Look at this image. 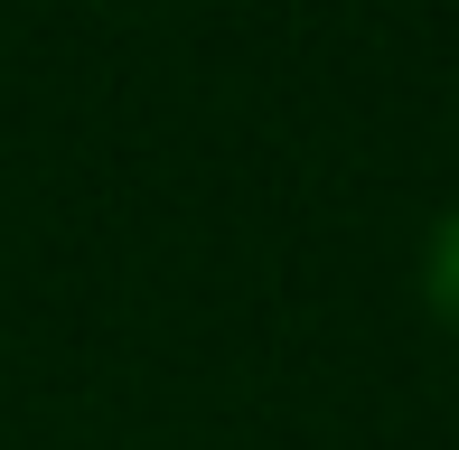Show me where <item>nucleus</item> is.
<instances>
[{"label": "nucleus", "mask_w": 459, "mask_h": 450, "mask_svg": "<svg viewBox=\"0 0 459 450\" xmlns=\"http://www.w3.org/2000/svg\"><path fill=\"white\" fill-rule=\"evenodd\" d=\"M412 291H422V319L459 347V197H450L441 216H431L422 254H412Z\"/></svg>", "instance_id": "obj_1"}]
</instances>
